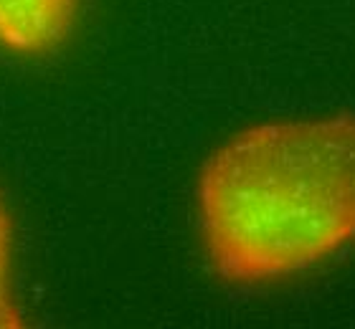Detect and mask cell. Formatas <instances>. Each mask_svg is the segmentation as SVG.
Instances as JSON below:
<instances>
[{"instance_id":"cell-1","label":"cell","mask_w":355,"mask_h":329,"mask_svg":"<svg viewBox=\"0 0 355 329\" xmlns=\"http://www.w3.org/2000/svg\"><path fill=\"white\" fill-rule=\"evenodd\" d=\"M198 220L218 276L261 284L355 243V114L249 127L206 160Z\"/></svg>"},{"instance_id":"cell-2","label":"cell","mask_w":355,"mask_h":329,"mask_svg":"<svg viewBox=\"0 0 355 329\" xmlns=\"http://www.w3.org/2000/svg\"><path fill=\"white\" fill-rule=\"evenodd\" d=\"M79 0H0V46L23 56L56 51L69 38Z\"/></svg>"},{"instance_id":"cell-3","label":"cell","mask_w":355,"mask_h":329,"mask_svg":"<svg viewBox=\"0 0 355 329\" xmlns=\"http://www.w3.org/2000/svg\"><path fill=\"white\" fill-rule=\"evenodd\" d=\"M10 258H13V226L0 200V329L26 327V314L13 299L10 289Z\"/></svg>"}]
</instances>
